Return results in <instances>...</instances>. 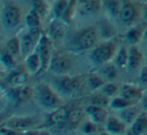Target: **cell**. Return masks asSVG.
I'll return each instance as SVG.
<instances>
[{
	"instance_id": "6da1fadb",
	"label": "cell",
	"mask_w": 147,
	"mask_h": 135,
	"mask_svg": "<svg viewBox=\"0 0 147 135\" xmlns=\"http://www.w3.org/2000/svg\"><path fill=\"white\" fill-rule=\"evenodd\" d=\"M32 96L36 104L43 110L53 111L61 106V100L49 85L38 84L35 86Z\"/></svg>"
},
{
	"instance_id": "7a4b0ae2",
	"label": "cell",
	"mask_w": 147,
	"mask_h": 135,
	"mask_svg": "<svg viewBox=\"0 0 147 135\" xmlns=\"http://www.w3.org/2000/svg\"><path fill=\"white\" fill-rule=\"evenodd\" d=\"M117 51V43L114 41L109 39L102 43L96 45V47H93L89 55V59L94 65L101 67L109 63V61L115 57Z\"/></svg>"
},
{
	"instance_id": "3957f363",
	"label": "cell",
	"mask_w": 147,
	"mask_h": 135,
	"mask_svg": "<svg viewBox=\"0 0 147 135\" xmlns=\"http://www.w3.org/2000/svg\"><path fill=\"white\" fill-rule=\"evenodd\" d=\"M98 41V31L95 27L90 26L79 30L73 36L71 43L78 51H86L96 47Z\"/></svg>"
},
{
	"instance_id": "277c9868",
	"label": "cell",
	"mask_w": 147,
	"mask_h": 135,
	"mask_svg": "<svg viewBox=\"0 0 147 135\" xmlns=\"http://www.w3.org/2000/svg\"><path fill=\"white\" fill-rule=\"evenodd\" d=\"M53 85L61 94L67 96H73L78 93L83 87V77L69 76V75H59L53 80Z\"/></svg>"
},
{
	"instance_id": "5b68a950",
	"label": "cell",
	"mask_w": 147,
	"mask_h": 135,
	"mask_svg": "<svg viewBox=\"0 0 147 135\" xmlns=\"http://www.w3.org/2000/svg\"><path fill=\"white\" fill-rule=\"evenodd\" d=\"M22 13L17 5L8 3L2 8L1 11V23L6 29L15 28L20 24Z\"/></svg>"
},
{
	"instance_id": "8992f818",
	"label": "cell",
	"mask_w": 147,
	"mask_h": 135,
	"mask_svg": "<svg viewBox=\"0 0 147 135\" xmlns=\"http://www.w3.org/2000/svg\"><path fill=\"white\" fill-rule=\"evenodd\" d=\"M73 67L71 59L65 53L53 51L49 69L55 75H65L71 71Z\"/></svg>"
},
{
	"instance_id": "52a82bcc",
	"label": "cell",
	"mask_w": 147,
	"mask_h": 135,
	"mask_svg": "<svg viewBox=\"0 0 147 135\" xmlns=\"http://www.w3.org/2000/svg\"><path fill=\"white\" fill-rule=\"evenodd\" d=\"M36 51L38 53L39 57L41 61V70L40 73H43L47 71L49 67L51 55H53V49H51V43L49 36L42 33L38 41V43L36 45Z\"/></svg>"
},
{
	"instance_id": "ba28073f",
	"label": "cell",
	"mask_w": 147,
	"mask_h": 135,
	"mask_svg": "<svg viewBox=\"0 0 147 135\" xmlns=\"http://www.w3.org/2000/svg\"><path fill=\"white\" fill-rule=\"evenodd\" d=\"M37 124V119L35 117H11L7 119L6 122L3 123V126L9 127L13 130L17 131L19 133H23L28 130H31L35 125Z\"/></svg>"
},
{
	"instance_id": "9c48e42d",
	"label": "cell",
	"mask_w": 147,
	"mask_h": 135,
	"mask_svg": "<svg viewBox=\"0 0 147 135\" xmlns=\"http://www.w3.org/2000/svg\"><path fill=\"white\" fill-rule=\"evenodd\" d=\"M41 34L42 33L35 34V33H31L27 31L26 33L21 35V37L19 38L20 39V55L23 57V59H25L33 51H35Z\"/></svg>"
},
{
	"instance_id": "30bf717a",
	"label": "cell",
	"mask_w": 147,
	"mask_h": 135,
	"mask_svg": "<svg viewBox=\"0 0 147 135\" xmlns=\"http://www.w3.org/2000/svg\"><path fill=\"white\" fill-rule=\"evenodd\" d=\"M103 7V0H78L77 11L82 16H90L98 13Z\"/></svg>"
},
{
	"instance_id": "8fae6325",
	"label": "cell",
	"mask_w": 147,
	"mask_h": 135,
	"mask_svg": "<svg viewBox=\"0 0 147 135\" xmlns=\"http://www.w3.org/2000/svg\"><path fill=\"white\" fill-rule=\"evenodd\" d=\"M67 24L63 20L59 18H53L49 23V36L51 41H63L65 37V31H67Z\"/></svg>"
},
{
	"instance_id": "7c38bea8",
	"label": "cell",
	"mask_w": 147,
	"mask_h": 135,
	"mask_svg": "<svg viewBox=\"0 0 147 135\" xmlns=\"http://www.w3.org/2000/svg\"><path fill=\"white\" fill-rule=\"evenodd\" d=\"M86 113L93 122L97 123L98 125H105L107 119L109 117L108 111L105 109V107L97 106V105H89L86 108Z\"/></svg>"
},
{
	"instance_id": "4fadbf2b",
	"label": "cell",
	"mask_w": 147,
	"mask_h": 135,
	"mask_svg": "<svg viewBox=\"0 0 147 135\" xmlns=\"http://www.w3.org/2000/svg\"><path fill=\"white\" fill-rule=\"evenodd\" d=\"M33 90H31L29 87L22 86V87H10V90L7 92L9 95V98L14 103H22L27 101L32 96Z\"/></svg>"
},
{
	"instance_id": "5bb4252c",
	"label": "cell",
	"mask_w": 147,
	"mask_h": 135,
	"mask_svg": "<svg viewBox=\"0 0 147 135\" xmlns=\"http://www.w3.org/2000/svg\"><path fill=\"white\" fill-rule=\"evenodd\" d=\"M144 95V92L141 88L132 84H124L120 89V96L130 100L131 102H140L141 98Z\"/></svg>"
},
{
	"instance_id": "9a60e30c",
	"label": "cell",
	"mask_w": 147,
	"mask_h": 135,
	"mask_svg": "<svg viewBox=\"0 0 147 135\" xmlns=\"http://www.w3.org/2000/svg\"><path fill=\"white\" fill-rule=\"evenodd\" d=\"M137 11L135 6L130 2H123L121 8L119 19L124 25H132V23L136 20Z\"/></svg>"
},
{
	"instance_id": "2e32d148",
	"label": "cell",
	"mask_w": 147,
	"mask_h": 135,
	"mask_svg": "<svg viewBox=\"0 0 147 135\" xmlns=\"http://www.w3.org/2000/svg\"><path fill=\"white\" fill-rule=\"evenodd\" d=\"M126 123L123 122L120 118L109 116L105 123V130L109 134H123L126 131Z\"/></svg>"
},
{
	"instance_id": "e0dca14e",
	"label": "cell",
	"mask_w": 147,
	"mask_h": 135,
	"mask_svg": "<svg viewBox=\"0 0 147 135\" xmlns=\"http://www.w3.org/2000/svg\"><path fill=\"white\" fill-rule=\"evenodd\" d=\"M25 63V68H26L27 72L29 73L32 76L39 74L41 70V61L40 57H39L38 53L35 51H33L30 55H28L24 59Z\"/></svg>"
},
{
	"instance_id": "ac0fdd59",
	"label": "cell",
	"mask_w": 147,
	"mask_h": 135,
	"mask_svg": "<svg viewBox=\"0 0 147 135\" xmlns=\"http://www.w3.org/2000/svg\"><path fill=\"white\" fill-rule=\"evenodd\" d=\"M41 17L37 14L36 11H34L32 8L28 11V13L25 16V24L28 29L29 32L35 33V34H40L41 32V24H40Z\"/></svg>"
},
{
	"instance_id": "d6986e66",
	"label": "cell",
	"mask_w": 147,
	"mask_h": 135,
	"mask_svg": "<svg viewBox=\"0 0 147 135\" xmlns=\"http://www.w3.org/2000/svg\"><path fill=\"white\" fill-rule=\"evenodd\" d=\"M143 61V55L136 45H131L128 49V65L130 70H137Z\"/></svg>"
},
{
	"instance_id": "ffe728a7",
	"label": "cell",
	"mask_w": 147,
	"mask_h": 135,
	"mask_svg": "<svg viewBox=\"0 0 147 135\" xmlns=\"http://www.w3.org/2000/svg\"><path fill=\"white\" fill-rule=\"evenodd\" d=\"M130 133L133 135L147 134V115L145 113L139 114V116L131 124Z\"/></svg>"
},
{
	"instance_id": "44dd1931",
	"label": "cell",
	"mask_w": 147,
	"mask_h": 135,
	"mask_svg": "<svg viewBox=\"0 0 147 135\" xmlns=\"http://www.w3.org/2000/svg\"><path fill=\"white\" fill-rule=\"evenodd\" d=\"M69 113V109L61 106L59 108L51 111V113L49 116V121H51V124H55V125H61V124L67 123Z\"/></svg>"
},
{
	"instance_id": "7402d4cb",
	"label": "cell",
	"mask_w": 147,
	"mask_h": 135,
	"mask_svg": "<svg viewBox=\"0 0 147 135\" xmlns=\"http://www.w3.org/2000/svg\"><path fill=\"white\" fill-rule=\"evenodd\" d=\"M144 31L145 28L142 25H134L128 29V31L125 34V37L131 45H136L143 38Z\"/></svg>"
},
{
	"instance_id": "603a6c76",
	"label": "cell",
	"mask_w": 147,
	"mask_h": 135,
	"mask_svg": "<svg viewBox=\"0 0 147 135\" xmlns=\"http://www.w3.org/2000/svg\"><path fill=\"white\" fill-rule=\"evenodd\" d=\"M139 114H140V113H139V110L134 106V105H132V106L127 107V108L120 110L119 118H120L123 122L126 123L127 125L128 124L131 125L135 121V119L139 116Z\"/></svg>"
},
{
	"instance_id": "cb8c5ba5",
	"label": "cell",
	"mask_w": 147,
	"mask_h": 135,
	"mask_svg": "<svg viewBox=\"0 0 147 135\" xmlns=\"http://www.w3.org/2000/svg\"><path fill=\"white\" fill-rule=\"evenodd\" d=\"M118 67L115 63H105V65H101L100 70H99V74L105 79V80L112 81L118 77Z\"/></svg>"
},
{
	"instance_id": "d4e9b609",
	"label": "cell",
	"mask_w": 147,
	"mask_h": 135,
	"mask_svg": "<svg viewBox=\"0 0 147 135\" xmlns=\"http://www.w3.org/2000/svg\"><path fill=\"white\" fill-rule=\"evenodd\" d=\"M7 83L10 87H22L26 86L27 83V75L24 72H13L7 78Z\"/></svg>"
},
{
	"instance_id": "484cf974",
	"label": "cell",
	"mask_w": 147,
	"mask_h": 135,
	"mask_svg": "<svg viewBox=\"0 0 147 135\" xmlns=\"http://www.w3.org/2000/svg\"><path fill=\"white\" fill-rule=\"evenodd\" d=\"M97 31H98V34H100L102 38H105L106 41L111 39L116 34V30H115L112 23H110L107 20H102L99 22V28Z\"/></svg>"
},
{
	"instance_id": "4316f807",
	"label": "cell",
	"mask_w": 147,
	"mask_h": 135,
	"mask_svg": "<svg viewBox=\"0 0 147 135\" xmlns=\"http://www.w3.org/2000/svg\"><path fill=\"white\" fill-rule=\"evenodd\" d=\"M122 4L119 0H103V6L111 17H119Z\"/></svg>"
},
{
	"instance_id": "83f0119b",
	"label": "cell",
	"mask_w": 147,
	"mask_h": 135,
	"mask_svg": "<svg viewBox=\"0 0 147 135\" xmlns=\"http://www.w3.org/2000/svg\"><path fill=\"white\" fill-rule=\"evenodd\" d=\"M114 63L119 69H124L128 65V49L122 47L118 49L114 57Z\"/></svg>"
},
{
	"instance_id": "f1b7e54d",
	"label": "cell",
	"mask_w": 147,
	"mask_h": 135,
	"mask_svg": "<svg viewBox=\"0 0 147 135\" xmlns=\"http://www.w3.org/2000/svg\"><path fill=\"white\" fill-rule=\"evenodd\" d=\"M135 103L131 102L130 100L124 98L122 96H118V97H113L110 100V103H109V106L112 109H115V110H122V109H125L127 107H130L132 105H134Z\"/></svg>"
},
{
	"instance_id": "f546056e",
	"label": "cell",
	"mask_w": 147,
	"mask_h": 135,
	"mask_svg": "<svg viewBox=\"0 0 147 135\" xmlns=\"http://www.w3.org/2000/svg\"><path fill=\"white\" fill-rule=\"evenodd\" d=\"M0 61L1 63L4 68H6L7 70H11L15 67V59L14 57L7 51L6 47H3L0 53Z\"/></svg>"
},
{
	"instance_id": "4dcf8cb0",
	"label": "cell",
	"mask_w": 147,
	"mask_h": 135,
	"mask_svg": "<svg viewBox=\"0 0 147 135\" xmlns=\"http://www.w3.org/2000/svg\"><path fill=\"white\" fill-rule=\"evenodd\" d=\"M31 8L36 11L40 17H45L49 12V4L47 0H31Z\"/></svg>"
},
{
	"instance_id": "1f68e13d",
	"label": "cell",
	"mask_w": 147,
	"mask_h": 135,
	"mask_svg": "<svg viewBox=\"0 0 147 135\" xmlns=\"http://www.w3.org/2000/svg\"><path fill=\"white\" fill-rule=\"evenodd\" d=\"M87 81L91 90H100L105 84V79L100 74H91Z\"/></svg>"
},
{
	"instance_id": "d6a6232c",
	"label": "cell",
	"mask_w": 147,
	"mask_h": 135,
	"mask_svg": "<svg viewBox=\"0 0 147 135\" xmlns=\"http://www.w3.org/2000/svg\"><path fill=\"white\" fill-rule=\"evenodd\" d=\"M69 0H55V2L53 5V13L55 18L61 19L69 4Z\"/></svg>"
},
{
	"instance_id": "836d02e7",
	"label": "cell",
	"mask_w": 147,
	"mask_h": 135,
	"mask_svg": "<svg viewBox=\"0 0 147 135\" xmlns=\"http://www.w3.org/2000/svg\"><path fill=\"white\" fill-rule=\"evenodd\" d=\"M7 51L13 55V57H17L20 55V39L18 37H11L10 39H8L6 43Z\"/></svg>"
},
{
	"instance_id": "e575fe53",
	"label": "cell",
	"mask_w": 147,
	"mask_h": 135,
	"mask_svg": "<svg viewBox=\"0 0 147 135\" xmlns=\"http://www.w3.org/2000/svg\"><path fill=\"white\" fill-rule=\"evenodd\" d=\"M77 1L78 0H69V4L67 6L65 13H63V17H61V20H63L67 25H69V23L71 22V19H73V15L75 13V11L77 10Z\"/></svg>"
},
{
	"instance_id": "d590c367",
	"label": "cell",
	"mask_w": 147,
	"mask_h": 135,
	"mask_svg": "<svg viewBox=\"0 0 147 135\" xmlns=\"http://www.w3.org/2000/svg\"><path fill=\"white\" fill-rule=\"evenodd\" d=\"M83 116H84V112H83L81 109L75 108V109H73V110H69L67 124H71V125L78 124L83 119Z\"/></svg>"
},
{
	"instance_id": "8d00e7d4",
	"label": "cell",
	"mask_w": 147,
	"mask_h": 135,
	"mask_svg": "<svg viewBox=\"0 0 147 135\" xmlns=\"http://www.w3.org/2000/svg\"><path fill=\"white\" fill-rule=\"evenodd\" d=\"M118 90H119L118 87L115 84H113V83H105L102 88L100 89V93H102L105 96L111 98V97L115 96L118 93Z\"/></svg>"
},
{
	"instance_id": "74e56055",
	"label": "cell",
	"mask_w": 147,
	"mask_h": 135,
	"mask_svg": "<svg viewBox=\"0 0 147 135\" xmlns=\"http://www.w3.org/2000/svg\"><path fill=\"white\" fill-rule=\"evenodd\" d=\"M109 103H110V98L105 96L102 93H100V95H95L91 99V104L97 105V106L105 107L106 105H109Z\"/></svg>"
},
{
	"instance_id": "f35d334b",
	"label": "cell",
	"mask_w": 147,
	"mask_h": 135,
	"mask_svg": "<svg viewBox=\"0 0 147 135\" xmlns=\"http://www.w3.org/2000/svg\"><path fill=\"white\" fill-rule=\"evenodd\" d=\"M98 126L99 125L97 123L93 122L92 120L88 121L83 126V131H84L85 134H96L98 132Z\"/></svg>"
},
{
	"instance_id": "ab89813d",
	"label": "cell",
	"mask_w": 147,
	"mask_h": 135,
	"mask_svg": "<svg viewBox=\"0 0 147 135\" xmlns=\"http://www.w3.org/2000/svg\"><path fill=\"white\" fill-rule=\"evenodd\" d=\"M139 80H140L143 84L147 85V65H144V67L141 69L140 74H139Z\"/></svg>"
},
{
	"instance_id": "60d3db41",
	"label": "cell",
	"mask_w": 147,
	"mask_h": 135,
	"mask_svg": "<svg viewBox=\"0 0 147 135\" xmlns=\"http://www.w3.org/2000/svg\"><path fill=\"white\" fill-rule=\"evenodd\" d=\"M140 103H141V107H142L143 110L147 111V94L146 93H145V94L143 95L142 98H141Z\"/></svg>"
},
{
	"instance_id": "b9f144b4",
	"label": "cell",
	"mask_w": 147,
	"mask_h": 135,
	"mask_svg": "<svg viewBox=\"0 0 147 135\" xmlns=\"http://www.w3.org/2000/svg\"><path fill=\"white\" fill-rule=\"evenodd\" d=\"M142 18L147 21V4H145L142 8Z\"/></svg>"
},
{
	"instance_id": "7bdbcfd3",
	"label": "cell",
	"mask_w": 147,
	"mask_h": 135,
	"mask_svg": "<svg viewBox=\"0 0 147 135\" xmlns=\"http://www.w3.org/2000/svg\"><path fill=\"white\" fill-rule=\"evenodd\" d=\"M143 38L146 41V43H147V27L145 28V31H144V36H143Z\"/></svg>"
},
{
	"instance_id": "ee69618b",
	"label": "cell",
	"mask_w": 147,
	"mask_h": 135,
	"mask_svg": "<svg viewBox=\"0 0 147 135\" xmlns=\"http://www.w3.org/2000/svg\"><path fill=\"white\" fill-rule=\"evenodd\" d=\"M145 93H146V94H147V91H146V92H145Z\"/></svg>"
}]
</instances>
